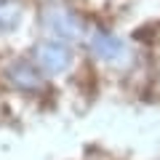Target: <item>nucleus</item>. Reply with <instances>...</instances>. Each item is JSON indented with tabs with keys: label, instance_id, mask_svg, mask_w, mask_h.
<instances>
[{
	"label": "nucleus",
	"instance_id": "1",
	"mask_svg": "<svg viewBox=\"0 0 160 160\" xmlns=\"http://www.w3.org/2000/svg\"><path fill=\"white\" fill-rule=\"evenodd\" d=\"M32 62L43 69V75H64L72 67L75 56H72L69 43L51 38V40H40L38 46H35V59Z\"/></svg>",
	"mask_w": 160,
	"mask_h": 160
},
{
	"label": "nucleus",
	"instance_id": "2",
	"mask_svg": "<svg viewBox=\"0 0 160 160\" xmlns=\"http://www.w3.org/2000/svg\"><path fill=\"white\" fill-rule=\"evenodd\" d=\"M43 27L53 35L56 40H75L83 32V22L78 19V13L69 11L62 3H51V6L43 8Z\"/></svg>",
	"mask_w": 160,
	"mask_h": 160
},
{
	"label": "nucleus",
	"instance_id": "3",
	"mask_svg": "<svg viewBox=\"0 0 160 160\" xmlns=\"http://www.w3.org/2000/svg\"><path fill=\"white\" fill-rule=\"evenodd\" d=\"M3 78H6L8 86H13L22 93H38V91L46 88L43 69H40L35 62H29V59H13V62H8Z\"/></svg>",
	"mask_w": 160,
	"mask_h": 160
},
{
	"label": "nucleus",
	"instance_id": "4",
	"mask_svg": "<svg viewBox=\"0 0 160 160\" xmlns=\"http://www.w3.org/2000/svg\"><path fill=\"white\" fill-rule=\"evenodd\" d=\"M88 46L99 62H107V64H115L126 56V43L109 29H93L88 38Z\"/></svg>",
	"mask_w": 160,
	"mask_h": 160
}]
</instances>
